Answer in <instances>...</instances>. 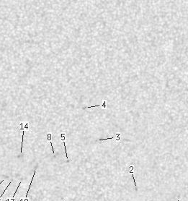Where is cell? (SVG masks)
<instances>
[{
	"mask_svg": "<svg viewBox=\"0 0 188 201\" xmlns=\"http://www.w3.org/2000/svg\"><path fill=\"white\" fill-rule=\"evenodd\" d=\"M103 107L104 109H106V100L104 101L102 104L100 105H97V106H88V107H84L83 109H91V108H95V107Z\"/></svg>",
	"mask_w": 188,
	"mask_h": 201,
	"instance_id": "1",
	"label": "cell"
},
{
	"mask_svg": "<svg viewBox=\"0 0 188 201\" xmlns=\"http://www.w3.org/2000/svg\"><path fill=\"white\" fill-rule=\"evenodd\" d=\"M132 177H133V179H134V184H135V186H136V181H135V179H134V174H132Z\"/></svg>",
	"mask_w": 188,
	"mask_h": 201,
	"instance_id": "7",
	"label": "cell"
},
{
	"mask_svg": "<svg viewBox=\"0 0 188 201\" xmlns=\"http://www.w3.org/2000/svg\"><path fill=\"white\" fill-rule=\"evenodd\" d=\"M64 148H65V151H66V156L67 158V162H69V159H68V156H67V150H66V143H65L64 140Z\"/></svg>",
	"mask_w": 188,
	"mask_h": 201,
	"instance_id": "3",
	"label": "cell"
},
{
	"mask_svg": "<svg viewBox=\"0 0 188 201\" xmlns=\"http://www.w3.org/2000/svg\"><path fill=\"white\" fill-rule=\"evenodd\" d=\"M4 182V180H2V181H1V182H0V184H1V183H2V182Z\"/></svg>",
	"mask_w": 188,
	"mask_h": 201,
	"instance_id": "8",
	"label": "cell"
},
{
	"mask_svg": "<svg viewBox=\"0 0 188 201\" xmlns=\"http://www.w3.org/2000/svg\"><path fill=\"white\" fill-rule=\"evenodd\" d=\"M177 201H179V200H177Z\"/></svg>",
	"mask_w": 188,
	"mask_h": 201,
	"instance_id": "9",
	"label": "cell"
},
{
	"mask_svg": "<svg viewBox=\"0 0 188 201\" xmlns=\"http://www.w3.org/2000/svg\"><path fill=\"white\" fill-rule=\"evenodd\" d=\"M24 134H25V131L23 130V140H22V145H21V153L23 152V141H24Z\"/></svg>",
	"mask_w": 188,
	"mask_h": 201,
	"instance_id": "4",
	"label": "cell"
},
{
	"mask_svg": "<svg viewBox=\"0 0 188 201\" xmlns=\"http://www.w3.org/2000/svg\"><path fill=\"white\" fill-rule=\"evenodd\" d=\"M10 184H11V182H9V184H8V185H7V187H6L5 190H4V192H3V193H2V194H1V196H0V197H2V196H3V195H4V193H5V191H6L7 190V188H8V187H9V185H10Z\"/></svg>",
	"mask_w": 188,
	"mask_h": 201,
	"instance_id": "5",
	"label": "cell"
},
{
	"mask_svg": "<svg viewBox=\"0 0 188 201\" xmlns=\"http://www.w3.org/2000/svg\"><path fill=\"white\" fill-rule=\"evenodd\" d=\"M35 174H36V170L34 171V174H33V178H32V180H31V182H30V186H29V187H28V192H27V194H26V196H25V199L27 198V197H28V192H29V190H30V187H31V185H32V183H33V179H34V177H35Z\"/></svg>",
	"mask_w": 188,
	"mask_h": 201,
	"instance_id": "2",
	"label": "cell"
},
{
	"mask_svg": "<svg viewBox=\"0 0 188 201\" xmlns=\"http://www.w3.org/2000/svg\"><path fill=\"white\" fill-rule=\"evenodd\" d=\"M20 184H21V182H20V184H18L17 187V190H15V194H14V196H13V199H14L15 196V195H16V193H17V190H18V188H19V187H20Z\"/></svg>",
	"mask_w": 188,
	"mask_h": 201,
	"instance_id": "6",
	"label": "cell"
}]
</instances>
